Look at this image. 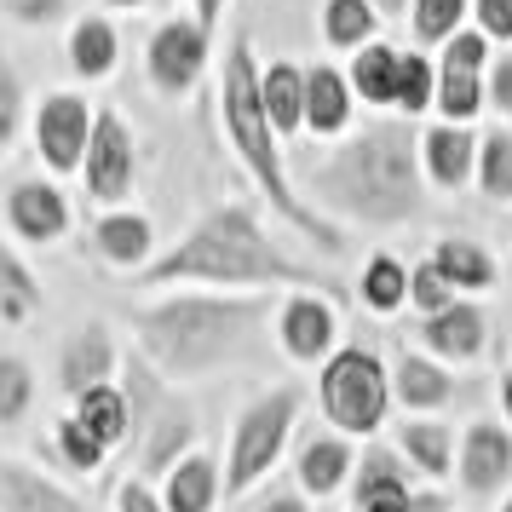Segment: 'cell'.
<instances>
[{"label": "cell", "instance_id": "cell-11", "mask_svg": "<svg viewBox=\"0 0 512 512\" xmlns=\"http://www.w3.org/2000/svg\"><path fill=\"white\" fill-rule=\"evenodd\" d=\"M455 484L466 495H501L512 484V426L501 420H466L455 443Z\"/></svg>", "mask_w": 512, "mask_h": 512}, {"label": "cell", "instance_id": "cell-39", "mask_svg": "<svg viewBox=\"0 0 512 512\" xmlns=\"http://www.w3.org/2000/svg\"><path fill=\"white\" fill-rule=\"evenodd\" d=\"M449 300H461V288H455V282L443 277V271L432 265V259L409 265V305H415L420 317H426V311H443Z\"/></svg>", "mask_w": 512, "mask_h": 512}, {"label": "cell", "instance_id": "cell-25", "mask_svg": "<svg viewBox=\"0 0 512 512\" xmlns=\"http://www.w3.org/2000/svg\"><path fill=\"white\" fill-rule=\"evenodd\" d=\"M41 305H47V294H41V277L29 271V259L0 236V323L6 328H24L41 317Z\"/></svg>", "mask_w": 512, "mask_h": 512}, {"label": "cell", "instance_id": "cell-38", "mask_svg": "<svg viewBox=\"0 0 512 512\" xmlns=\"http://www.w3.org/2000/svg\"><path fill=\"white\" fill-rule=\"evenodd\" d=\"M35 403V369L18 351H0V426H18Z\"/></svg>", "mask_w": 512, "mask_h": 512}, {"label": "cell", "instance_id": "cell-2", "mask_svg": "<svg viewBox=\"0 0 512 512\" xmlns=\"http://www.w3.org/2000/svg\"><path fill=\"white\" fill-rule=\"evenodd\" d=\"M139 288H323V294H340L334 277L282 254L265 236L254 202L208 208L167 254L144 265Z\"/></svg>", "mask_w": 512, "mask_h": 512}, {"label": "cell", "instance_id": "cell-23", "mask_svg": "<svg viewBox=\"0 0 512 512\" xmlns=\"http://www.w3.org/2000/svg\"><path fill=\"white\" fill-rule=\"evenodd\" d=\"M156 489H162L167 512H213L219 495H225V472H219V461L208 449H190V455H179L167 466Z\"/></svg>", "mask_w": 512, "mask_h": 512}, {"label": "cell", "instance_id": "cell-30", "mask_svg": "<svg viewBox=\"0 0 512 512\" xmlns=\"http://www.w3.org/2000/svg\"><path fill=\"white\" fill-rule=\"evenodd\" d=\"M380 24H386V12L374 0H323V41L334 52H357L380 41Z\"/></svg>", "mask_w": 512, "mask_h": 512}, {"label": "cell", "instance_id": "cell-43", "mask_svg": "<svg viewBox=\"0 0 512 512\" xmlns=\"http://www.w3.org/2000/svg\"><path fill=\"white\" fill-rule=\"evenodd\" d=\"M472 24L484 29L495 47H512V0H472Z\"/></svg>", "mask_w": 512, "mask_h": 512}, {"label": "cell", "instance_id": "cell-20", "mask_svg": "<svg viewBox=\"0 0 512 512\" xmlns=\"http://www.w3.org/2000/svg\"><path fill=\"white\" fill-rule=\"evenodd\" d=\"M392 392H397V409L403 415H438V409H449L455 403V369L443 363V357H432V351H397L392 363Z\"/></svg>", "mask_w": 512, "mask_h": 512}, {"label": "cell", "instance_id": "cell-13", "mask_svg": "<svg viewBox=\"0 0 512 512\" xmlns=\"http://www.w3.org/2000/svg\"><path fill=\"white\" fill-rule=\"evenodd\" d=\"M415 340L432 357H443L449 369H466V363H478L489 351V317L472 294H461V300H449L443 311H426L415 328Z\"/></svg>", "mask_w": 512, "mask_h": 512}, {"label": "cell", "instance_id": "cell-8", "mask_svg": "<svg viewBox=\"0 0 512 512\" xmlns=\"http://www.w3.org/2000/svg\"><path fill=\"white\" fill-rule=\"evenodd\" d=\"M93 121H98V104L75 87H58L35 104L29 116V139H35V156L47 167L52 179H70L81 173L87 162V144H93Z\"/></svg>", "mask_w": 512, "mask_h": 512}, {"label": "cell", "instance_id": "cell-3", "mask_svg": "<svg viewBox=\"0 0 512 512\" xmlns=\"http://www.w3.org/2000/svg\"><path fill=\"white\" fill-rule=\"evenodd\" d=\"M282 288H202V294H162L133 311V346L167 380H202L236 363L254 346L259 323L271 317Z\"/></svg>", "mask_w": 512, "mask_h": 512}, {"label": "cell", "instance_id": "cell-45", "mask_svg": "<svg viewBox=\"0 0 512 512\" xmlns=\"http://www.w3.org/2000/svg\"><path fill=\"white\" fill-rule=\"evenodd\" d=\"M397 512H449V495H443V489H409V495L397 501Z\"/></svg>", "mask_w": 512, "mask_h": 512}, {"label": "cell", "instance_id": "cell-31", "mask_svg": "<svg viewBox=\"0 0 512 512\" xmlns=\"http://www.w3.org/2000/svg\"><path fill=\"white\" fill-rule=\"evenodd\" d=\"M489 70H466V64H449L438 58V110L443 121H478L489 110Z\"/></svg>", "mask_w": 512, "mask_h": 512}, {"label": "cell", "instance_id": "cell-24", "mask_svg": "<svg viewBox=\"0 0 512 512\" xmlns=\"http://www.w3.org/2000/svg\"><path fill=\"white\" fill-rule=\"evenodd\" d=\"M397 449L409 455V466H415L426 484H449L455 478V426L438 415H403V426H397Z\"/></svg>", "mask_w": 512, "mask_h": 512}, {"label": "cell", "instance_id": "cell-36", "mask_svg": "<svg viewBox=\"0 0 512 512\" xmlns=\"http://www.w3.org/2000/svg\"><path fill=\"white\" fill-rule=\"evenodd\" d=\"M461 24H472V0H409V29L420 47H443Z\"/></svg>", "mask_w": 512, "mask_h": 512}, {"label": "cell", "instance_id": "cell-37", "mask_svg": "<svg viewBox=\"0 0 512 512\" xmlns=\"http://www.w3.org/2000/svg\"><path fill=\"white\" fill-rule=\"evenodd\" d=\"M29 116H35V110H29L24 75H18V64L0 52V162L12 156V144H18V133H24Z\"/></svg>", "mask_w": 512, "mask_h": 512}, {"label": "cell", "instance_id": "cell-44", "mask_svg": "<svg viewBox=\"0 0 512 512\" xmlns=\"http://www.w3.org/2000/svg\"><path fill=\"white\" fill-rule=\"evenodd\" d=\"M489 110H495V121H512V47L495 52V64H489Z\"/></svg>", "mask_w": 512, "mask_h": 512}, {"label": "cell", "instance_id": "cell-19", "mask_svg": "<svg viewBox=\"0 0 512 512\" xmlns=\"http://www.w3.org/2000/svg\"><path fill=\"white\" fill-rule=\"evenodd\" d=\"M357 87L340 64H311L305 70V133L311 139H346L357 121Z\"/></svg>", "mask_w": 512, "mask_h": 512}, {"label": "cell", "instance_id": "cell-1", "mask_svg": "<svg viewBox=\"0 0 512 512\" xmlns=\"http://www.w3.org/2000/svg\"><path fill=\"white\" fill-rule=\"evenodd\" d=\"M305 202H317L328 219L392 231L426 208V162H420L415 116H380L334 139L323 162L305 173Z\"/></svg>", "mask_w": 512, "mask_h": 512}, {"label": "cell", "instance_id": "cell-22", "mask_svg": "<svg viewBox=\"0 0 512 512\" xmlns=\"http://www.w3.org/2000/svg\"><path fill=\"white\" fill-rule=\"evenodd\" d=\"M64 58H70L75 81H110L121 64V35L104 12H81L70 18V35H64Z\"/></svg>", "mask_w": 512, "mask_h": 512}, {"label": "cell", "instance_id": "cell-51", "mask_svg": "<svg viewBox=\"0 0 512 512\" xmlns=\"http://www.w3.org/2000/svg\"><path fill=\"white\" fill-rule=\"evenodd\" d=\"M501 512H512V495H501Z\"/></svg>", "mask_w": 512, "mask_h": 512}, {"label": "cell", "instance_id": "cell-15", "mask_svg": "<svg viewBox=\"0 0 512 512\" xmlns=\"http://www.w3.org/2000/svg\"><path fill=\"white\" fill-rule=\"evenodd\" d=\"M351 432H311L294 455V484L311 495V501H334L340 489H351V472H357V449H351Z\"/></svg>", "mask_w": 512, "mask_h": 512}, {"label": "cell", "instance_id": "cell-50", "mask_svg": "<svg viewBox=\"0 0 512 512\" xmlns=\"http://www.w3.org/2000/svg\"><path fill=\"white\" fill-rule=\"evenodd\" d=\"M104 6H116V12H139V6H150V0H104Z\"/></svg>", "mask_w": 512, "mask_h": 512}, {"label": "cell", "instance_id": "cell-42", "mask_svg": "<svg viewBox=\"0 0 512 512\" xmlns=\"http://www.w3.org/2000/svg\"><path fill=\"white\" fill-rule=\"evenodd\" d=\"M116 512H167L162 489L150 484L144 472H133V478H121L116 484Z\"/></svg>", "mask_w": 512, "mask_h": 512}, {"label": "cell", "instance_id": "cell-48", "mask_svg": "<svg viewBox=\"0 0 512 512\" xmlns=\"http://www.w3.org/2000/svg\"><path fill=\"white\" fill-rule=\"evenodd\" d=\"M501 420L512 426V363L501 369Z\"/></svg>", "mask_w": 512, "mask_h": 512}, {"label": "cell", "instance_id": "cell-46", "mask_svg": "<svg viewBox=\"0 0 512 512\" xmlns=\"http://www.w3.org/2000/svg\"><path fill=\"white\" fill-rule=\"evenodd\" d=\"M254 512H311V495L305 489H282V495H265Z\"/></svg>", "mask_w": 512, "mask_h": 512}, {"label": "cell", "instance_id": "cell-32", "mask_svg": "<svg viewBox=\"0 0 512 512\" xmlns=\"http://www.w3.org/2000/svg\"><path fill=\"white\" fill-rule=\"evenodd\" d=\"M357 300L369 305L374 317H397L409 305V265L397 254H374L363 259V277H357Z\"/></svg>", "mask_w": 512, "mask_h": 512}, {"label": "cell", "instance_id": "cell-28", "mask_svg": "<svg viewBox=\"0 0 512 512\" xmlns=\"http://www.w3.org/2000/svg\"><path fill=\"white\" fill-rule=\"evenodd\" d=\"M259 93H265V110H271L282 139L305 133V70L294 64V58L265 64V70H259Z\"/></svg>", "mask_w": 512, "mask_h": 512}, {"label": "cell", "instance_id": "cell-12", "mask_svg": "<svg viewBox=\"0 0 512 512\" xmlns=\"http://www.w3.org/2000/svg\"><path fill=\"white\" fill-rule=\"evenodd\" d=\"M6 231L18 242H35V248H52L75 231V208L58 179H18L6 190Z\"/></svg>", "mask_w": 512, "mask_h": 512}, {"label": "cell", "instance_id": "cell-5", "mask_svg": "<svg viewBox=\"0 0 512 512\" xmlns=\"http://www.w3.org/2000/svg\"><path fill=\"white\" fill-rule=\"evenodd\" d=\"M317 403H323L328 426H340L351 438H374L397 403L392 369L369 346H334L317 363Z\"/></svg>", "mask_w": 512, "mask_h": 512}, {"label": "cell", "instance_id": "cell-10", "mask_svg": "<svg viewBox=\"0 0 512 512\" xmlns=\"http://www.w3.org/2000/svg\"><path fill=\"white\" fill-rule=\"evenodd\" d=\"M277 346L288 363H323L340 346V305L323 288H294L277 300Z\"/></svg>", "mask_w": 512, "mask_h": 512}, {"label": "cell", "instance_id": "cell-29", "mask_svg": "<svg viewBox=\"0 0 512 512\" xmlns=\"http://www.w3.org/2000/svg\"><path fill=\"white\" fill-rule=\"evenodd\" d=\"M397 64H403V47H392V41H369V47L351 52V87H357V98L363 104H374V110H392L397 98Z\"/></svg>", "mask_w": 512, "mask_h": 512}, {"label": "cell", "instance_id": "cell-21", "mask_svg": "<svg viewBox=\"0 0 512 512\" xmlns=\"http://www.w3.org/2000/svg\"><path fill=\"white\" fill-rule=\"evenodd\" d=\"M0 512H87V501L58 478H47L41 466L0 455Z\"/></svg>", "mask_w": 512, "mask_h": 512}, {"label": "cell", "instance_id": "cell-26", "mask_svg": "<svg viewBox=\"0 0 512 512\" xmlns=\"http://www.w3.org/2000/svg\"><path fill=\"white\" fill-rule=\"evenodd\" d=\"M426 259H432L461 294H484V288H495V271H501L495 254H489L484 242H472V236H438Z\"/></svg>", "mask_w": 512, "mask_h": 512}, {"label": "cell", "instance_id": "cell-16", "mask_svg": "<svg viewBox=\"0 0 512 512\" xmlns=\"http://www.w3.org/2000/svg\"><path fill=\"white\" fill-rule=\"evenodd\" d=\"M121 369V346L116 334H110V323H81L64 340V351H58V392L64 397H81L87 386H98V380H116Z\"/></svg>", "mask_w": 512, "mask_h": 512}, {"label": "cell", "instance_id": "cell-34", "mask_svg": "<svg viewBox=\"0 0 512 512\" xmlns=\"http://www.w3.org/2000/svg\"><path fill=\"white\" fill-rule=\"evenodd\" d=\"M52 449H58V461L70 466V472H87V478H93V472H104V461L116 455V449L98 438V432L75 415V409L52 420Z\"/></svg>", "mask_w": 512, "mask_h": 512}, {"label": "cell", "instance_id": "cell-40", "mask_svg": "<svg viewBox=\"0 0 512 512\" xmlns=\"http://www.w3.org/2000/svg\"><path fill=\"white\" fill-rule=\"evenodd\" d=\"M438 58H449V64H466V70H489L495 64V41H489L478 24H461L449 41L438 47Z\"/></svg>", "mask_w": 512, "mask_h": 512}, {"label": "cell", "instance_id": "cell-17", "mask_svg": "<svg viewBox=\"0 0 512 512\" xmlns=\"http://www.w3.org/2000/svg\"><path fill=\"white\" fill-rule=\"evenodd\" d=\"M409 489H415L409 455L397 443H374L357 455V472H351V512H392Z\"/></svg>", "mask_w": 512, "mask_h": 512}, {"label": "cell", "instance_id": "cell-18", "mask_svg": "<svg viewBox=\"0 0 512 512\" xmlns=\"http://www.w3.org/2000/svg\"><path fill=\"white\" fill-rule=\"evenodd\" d=\"M93 248H98V259H104L110 271L139 277L144 265L156 259V225H150V213H139V208H98Z\"/></svg>", "mask_w": 512, "mask_h": 512}, {"label": "cell", "instance_id": "cell-49", "mask_svg": "<svg viewBox=\"0 0 512 512\" xmlns=\"http://www.w3.org/2000/svg\"><path fill=\"white\" fill-rule=\"evenodd\" d=\"M374 6H380L386 18H409V0H374Z\"/></svg>", "mask_w": 512, "mask_h": 512}, {"label": "cell", "instance_id": "cell-27", "mask_svg": "<svg viewBox=\"0 0 512 512\" xmlns=\"http://www.w3.org/2000/svg\"><path fill=\"white\" fill-rule=\"evenodd\" d=\"M70 409L87 420L110 449H127V443H133V403H127V386H116V380L87 386L81 397H70Z\"/></svg>", "mask_w": 512, "mask_h": 512}, {"label": "cell", "instance_id": "cell-4", "mask_svg": "<svg viewBox=\"0 0 512 512\" xmlns=\"http://www.w3.org/2000/svg\"><path fill=\"white\" fill-rule=\"evenodd\" d=\"M259 64L248 29H236L231 47H225V64H219V121H225V139H231L236 162L248 167V179L259 185V196L305 236L317 242L328 259L346 254V225L328 219L317 202H305V190L288 179V156H282V133L271 110H265V93H259Z\"/></svg>", "mask_w": 512, "mask_h": 512}, {"label": "cell", "instance_id": "cell-41", "mask_svg": "<svg viewBox=\"0 0 512 512\" xmlns=\"http://www.w3.org/2000/svg\"><path fill=\"white\" fill-rule=\"evenodd\" d=\"M0 12L18 29H58L70 18V0H0Z\"/></svg>", "mask_w": 512, "mask_h": 512}, {"label": "cell", "instance_id": "cell-7", "mask_svg": "<svg viewBox=\"0 0 512 512\" xmlns=\"http://www.w3.org/2000/svg\"><path fill=\"white\" fill-rule=\"evenodd\" d=\"M213 58V29L196 18V12H179V18H162L144 41V81L156 87L162 98H190L208 75Z\"/></svg>", "mask_w": 512, "mask_h": 512}, {"label": "cell", "instance_id": "cell-33", "mask_svg": "<svg viewBox=\"0 0 512 512\" xmlns=\"http://www.w3.org/2000/svg\"><path fill=\"white\" fill-rule=\"evenodd\" d=\"M478 196L495 208H512V121H495L478 133Z\"/></svg>", "mask_w": 512, "mask_h": 512}, {"label": "cell", "instance_id": "cell-35", "mask_svg": "<svg viewBox=\"0 0 512 512\" xmlns=\"http://www.w3.org/2000/svg\"><path fill=\"white\" fill-rule=\"evenodd\" d=\"M432 104H438V58H426V52H403L392 110H397V116H415L420 121Z\"/></svg>", "mask_w": 512, "mask_h": 512}, {"label": "cell", "instance_id": "cell-14", "mask_svg": "<svg viewBox=\"0 0 512 512\" xmlns=\"http://www.w3.org/2000/svg\"><path fill=\"white\" fill-rule=\"evenodd\" d=\"M420 162H426V185L461 196L466 185H478V133L472 121H432L420 127Z\"/></svg>", "mask_w": 512, "mask_h": 512}, {"label": "cell", "instance_id": "cell-6", "mask_svg": "<svg viewBox=\"0 0 512 512\" xmlns=\"http://www.w3.org/2000/svg\"><path fill=\"white\" fill-rule=\"evenodd\" d=\"M300 409V386H271L236 415L231 449H225V495H248L265 472H277V461L288 455V438L300 426Z\"/></svg>", "mask_w": 512, "mask_h": 512}, {"label": "cell", "instance_id": "cell-9", "mask_svg": "<svg viewBox=\"0 0 512 512\" xmlns=\"http://www.w3.org/2000/svg\"><path fill=\"white\" fill-rule=\"evenodd\" d=\"M81 185H87V202L93 208H127V196L139 185V144H133V127L98 104L93 121V144H87V162H81Z\"/></svg>", "mask_w": 512, "mask_h": 512}, {"label": "cell", "instance_id": "cell-47", "mask_svg": "<svg viewBox=\"0 0 512 512\" xmlns=\"http://www.w3.org/2000/svg\"><path fill=\"white\" fill-rule=\"evenodd\" d=\"M225 6H231V0H190V12H196V18H202L208 29H219V18H225Z\"/></svg>", "mask_w": 512, "mask_h": 512}]
</instances>
